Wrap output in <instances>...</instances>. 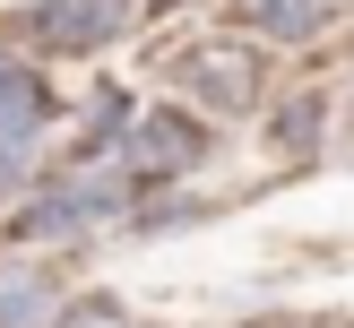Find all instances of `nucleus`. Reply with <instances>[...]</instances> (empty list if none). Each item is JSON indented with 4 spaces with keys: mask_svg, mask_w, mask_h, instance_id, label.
<instances>
[{
    "mask_svg": "<svg viewBox=\"0 0 354 328\" xmlns=\"http://www.w3.org/2000/svg\"><path fill=\"white\" fill-rule=\"evenodd\" d=\"M121 164H130L138 182H182V173L207 164V121L182 113V104L130 113V130H121Z\"/></svg>",
    "mask_w": 354,
    "mask_h": 328,
    "instance_id": "1",
    "label": "nucleus"
},
{
    "mask_svg": "<svg viewBox=\"0 0 354 328\" xmlns=\"http://www.w3.org/2000/svg\"><path fill=\"white\" fill-rule=\"evenodd\" d=\"M173 78H182V95H199L207 113H251L259 95H268V69H259V44H190L182 61H173Z\"/></svg>",
    "mask_w": 354,
    "mask_h": 328,
    "instance_id": "2",
    "label": "nucleus"
},
{
    "mask_svg": "<svg viewBox=\"0 0 354 328\" xmlns=\"http://www.w3.org/2000/svg\"><path fill=\"white\" fill-rule=\"evenodd\" d=\"M130 17H138V0H26L17 26H26L35 52H104L130 35Z\"/></svg>",
    "mask_w": 354,
    "mask_h": 328,
    "instance_id": "3",
    "label": "nucleus"
},
{
    "mask_svg": "<svg viewBox=\"0 0 354 328\" xmlns=\"http://www.w3.org/2000/svg\"><path fill=\"white\" fill-rule=\"evenodd\" d=\"M52 121H61L52 78H44V69H26V61H9V69H0V147L35 155V138H44Z\"/></svg>",
    "mask_w": 354,
    "mask_h": 328,
    "instance_id": "4",
    "label": "nucleus"
},
{
    "mask_svg": "<svg viewBox=\"0 0 354 328\" xmlns=\"http://www.w3.org/2000/svg\"><path fill=\"white\" fill-rule=\"evenodd\" d=\"M242 26H259V44H311L328 26V0H242Z\"/></svg>",
    "mask_w": 354,
    "mask_h": 328,
    "instance_id": "5",
    "label": "nucleus"
},
{
    "mask_svg": "<svg viewBox=\"0 0 354 328\" xmlns=\"http://www.w3.org/2000/svg\"><path fill=\"white\" fill-rule=\"evenodd\" d=\"M320 113H328L320 95H303V104H286V113H277V138H286L294 155H311V138H320Z\"/></svg>",
    "mask_w": 354,
    "mask_h": 328,
    "instance_id": "6",
    "label": "nucleus"
},
{
    "mask_svg": "<svg viewBox=\"0 0 354 328\" xmlns=\"http://www.w3.org/2000/svg\"><path fill=\"white\" fill-rule=\"evenodd\" d=\"M52 328H138V320H130V311L113 302V293H86V302H69V311H61Z\"/></svg>",
    "mask_w": 354,
    "mask_h": 328,
    "instance_id": "7",
    "label": "nucleus"
},
{
    "mask_svg": "<svg viewBox=\"0 0 354 328\" xmlns=\"http://www.w3.org/2000/svg\"><path fill=\"white\" fill-rule=\"evenodd\" d=\"M35 182V155H17V147H0V199H17V190Z\"/></svg>",
    "mask_w": 354,
    "mask_h": 328,
    "instance_id": "8",
    "label": "nucleus"
}]
</instances>
